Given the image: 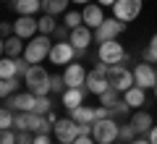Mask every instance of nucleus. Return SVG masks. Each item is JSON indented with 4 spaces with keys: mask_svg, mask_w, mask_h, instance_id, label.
<instances>
[{
    "mask_svg": "<svg viewBox=\"0 0 157 144\" xmlns=\"http://www.w3.org/2000/svg\"><path fill=\"white\" fill-rule=\"evenodd\" d=\"M50 87H52V92H55V94H63V92H66V79H63L60 76V73H58V76H52V81H50Z\"/></svg>",
    "mask_w": 157,
    "mask_h": 144,
    "instance_id": "nucleus-35",
    "label": "nucleus"
},
{
    "mask_svg": "<svg viewBox=\"0 0 157 144\" xmlns=\"http://www.w3.org/2000/svg\"><path fill=\"white\" fill-rule=\"evenodd\" d=\"M131 123H134V128L141 134V136H144V134H149V131H152V126H155V121H152V115H149L147 110L134 113V115H131Z\"/></svg>",
    "mask_w": 157,
    "mask_h": 144,
    "instance_id": "nucleus-19",
    "label": "nucleus"
},
{
    "mask_svg": "<svg viewBox=\"0 0 157 144\" xmlns=\"http://www.w3.org/2000/svg\"><path fill=\"white\" fill-rule=\"evenodd\" d=\"M55 144H71V142H55Z\"/></svg>",
    "mask_w": 157,
    "mask_h": 144,
    "instance_id": "nucleus-46",
    "label": "nucleus"
},
{
    "mask_svg": "<svg viewBox=\"0 0 157 144\" xmlns=\"http://www.w3.org/2000/svg\"><path fill=\"white\" fill-rule=\"evenodd\" d=\"M110 144H118V142H110Z\"/></svg>",
    "mask_w": 157,
    "mask_h": 144,
    "instance_id": "nucleus-48",
    "label": "nucleus"
},
{
    "mask_svg": "<svg viewBox=\"0 0 157 144\" xmlns=\"http://www.w3.org/2000/svg\"><path fill=\"white\" fill-rule=\"evenodd\" d=\"M126 58V50L118 39H110V42H100V63H107V66H118V63Z\"/></svg>",
    "mask_w": 157,
    "mask_h": 144,
    "instance_id": "nucleus-8",
    "label": "nucleus"
},
{
    "mask_svg": "<svg viewBox=\"0 0 157 144\" xmlns=\"http://www.w3.org/2000/svg\"><path fill=\"white\" fill-rule=\"evenodd\" d=\"M141 6H144V0H115V6H113V16L128 24V21H134V18H139Z\"/></svg>",
    "mask_w": 157,
    "mask_h": 144,
    "instance_id": "nucleus-7",
    "label": "nucleus"
},
{
    "mask_svg": "<svg viewBox=\"0 0 157 144\" xmlns=\"http://www.w3.org/2000/svg\"><path fill=\"white\" fill-rule=\"evenodd\" d=\"M18 144H34V134L32 131H18Z\"/></svg>",
    "mask_w": 157,
    "mask_h": 144,
    "instance_id": "nucleus-38",
    "label": "nucleus"
},
{
    "mask_svg": "<svg viewBox=\"0 0 157 144\" xmlns=\"http://www.w3.org/2000/svg\"><path fill=\"white\" fill-rule=\"evenodd\" d=\"M110 110H113V118H126V115H128V110H131V105L126 100H121L115 107H110Z\"/></svg>",
    "mask_w": 157,
    "mask_h": 144,
    "instance_id": "nucleus-34",
    "label": "nucleus"
},
{
    "mask_svg": "<svg viewBox=\"0 0 157 144\" xmlns=\"http://www.w3.org/2000/svg\"><path fill=\"white\" fill-rule=\"evenodd\" d=\"M107 79H110V87L118 89V92H128L131 87H136L134 71H128V68H123V66H110Z\"/></svg>",
    "mask_w": 157,
    "mask_h": 144,
    "instance_id": "nucleus-6",
    "label": "nucleus"
},
{
    "mask_svg": "<svg viewBox=\"0 0 157 144\" xmlns=\"http://www.w3.org/2000/svg\"><path fill=\"white\" fill-rule=\"evenodd\" d=\"M97 3H100V6H102V8H105V6H110V8H113V6H115V0H97Z\"/></svg>",
    "mask_w": 157,
    "mask_h": 144,
    "instance_id": "nucleus-44",
    "label": "nucleus"
},
{
    "mask_svg": "<svg viewBox=\"0 0 157 144\" xmlns=\"http://www.w3.org/2000/svg\"><path fill=\"white\" fill-rule=\"evenodd\" d=\"M50 81H52V76L45 71V68L39 66H32L26 71V76H24V84H26V89L32 94H37V97H42V94H50L52 92V87H50Z\"/></svg>",
    "mask_w": 157,
    "mask_h": 144,
    "instance_id": "nucleus-1",
    "label": "nucleus"
},
{
    "mask_svg": "<svg viewBox=\"0 0 157 144\" xmlns=\"http://www.w3.org/2000/svg\"><path fill=\"white\" fill-rule=\"evenodd\" d=\"M71 0H42V11L50 16H66Z\"/></svg>",
    "mask_w": 157,
    "mask_h": 144,
    "instance_id": "nucleus-23",
    "label": "nucleus"
},
{
    "mask_svg": "<svg viewBox=\"0 0 157 144\" xmlns=\"http://www.w3.org/2000/svg\"><path fill=\"white\" fill-rule=\"evenodd\" d=\"M81 13H84V24L89 29H97L102 21H105V13H102L100 3H89V6H84V11H81Z\"/></svg>",
    "mask_w": 157,
    "mask_h": 144,
    "instance_id": "nucleus-16",
    "label": "nucleus"
},
{
    "mask_svg": "<svg viewBox=\"0 0 157 144\" xmlns=\"http://www.w3.org/2000/svg\"><path fill=\"white\" fill-rule=\"evenodd\" d=\"M134 79H136V87L155 89L157 87V66H152V63H139V66L134 68Z\"/></svg>",
    "mask_w": 157,
    "mask_h": 144,
    "instance_id": "nucleus-9",
    "label": "nucleus"
},
{
    "mask_svg": "<svg viewBox=\"0 0 157 144\" xmlns=\"http://www.w3.org/2000/svg\"><path fill=\"white\" fill-rule=\"evenodd\" d=\"M24 50H26V45H24L21 37H6L3 39V55L6 58H24Z\"/></svg>",
    "mask_w": 157,
    "mask_h": 144,
    "instance_id": "nucleus-17",
    "label": "nucleus"
},
{
    "mask_svg": "<svg viewBox=\"0 0 157 144\" xmlns=\"http://www.w3.org/2000/svg\"><path fill=\"white\" fill-rule=\"evenodd\" d=\"M0 32H3V39H6V37H13V24L3 21V24H0Z\"/></svg>",
    "mask_w": 157,
    "mask_h": 144,
    "instance_id": "nucleus-39",
    "label": "nucleus"
},
{
    "mask_svg": "<svg viewBox=\"0 0 157 144\" xmlns=\"http://www.w3.org/2000/svg\"><path fill=\"white\" fill-rule=\"evenodd\" d=\"M37 21H39V34H55V29H58L55 16H50V13H42Z\"/></svg>",
    "mask_w": 157,
    "mask_h": 144,
    "instance_id": "nucleus-26",
    "label": "nucleus"
},
{
    "mask_svg": "<svg viewBox=\"0 0 157 144\" xmlns=\"http://www.w3.org/2000/svg\"><path fill=\"white\" fill-rule=\"evenodd\" d=\"M71 3H76V6H89L92 0H71Z\"/></svg>",
    "mask_w": 157,
    "mask_h": 144,
    "instance_id": "nucleus-45",
    "label": "nucleus"
},
{
    "mask_svg": "<svg viewBox=\"0 0 157 144\" xmlns=\"http://www.w3.org/2000/svg\"><path fill=\"white\" fill-rule=\"evenodd\" d=\"M16 126V115H13L11 107L3 105V110H0V128H13Z\"/></svg>",
    "mask_w": 157,
    "mask_h": 144,
    "instance_id": "nucleus-30",
    "label": "nucleus"
},
{
    "mask_svg": "<svg viewBox=\"0 0 157 144\" xmlns=\"http://www.w3.org/2000/svg\"><path fill=\"white\" fill-rule=\"evenodd\" d=\"M97 144H110V142H118L121 136V123L115 118H102V121H94V131H92Z\"/></svg>",
    "mask_w": 157,
    "mask_h": 144,
    "instance_id": "nucleus-3",
    "label": "nucleus"
},
{
    "mask_svg": "<svg viewBox=\"0 0 157 144\" xmlns=\"http://www.w3.org/2000/svg\"><path fill=\"white\" fill-rule=\"evenodd\" d=\"M0 144H18V134H13L11 128H3V134H0Z\"/></svg>",
    "mask_w": 157,
    "mask_h": 144,
    "instance_id": "nucleus-36",
    "label": "nucleus"
},
{
    "mask_svg": "<svg viewBox=\"0 0 157 144\" xmlns=\"http://www.w3.org/2000/svg\"><path fill=\"white\" fill-rule=\"evenodd\" d=\"M86 92H89L86 87H81V89H71V87H68L66 92L60 94V100H63V105H66L68 110H73V107L84 105V97H86Z\"/></svg>",
    "mask_w": 157,
    "mask_h": 144,
    "instance_id": "nucleus-18",
    "label": "nucleus"
},
{
    "mask_svg": "<svg viewBox=\"0 0 157 144\" xmlns=\"http://www.w3.org/2000/svg\"><path fill=\"white\" fill-rule=\"evenodd\" d=\"M139 136V131L134 128V123H126V126H121V142H134V139Z\"/></svg>",
    "mask_w": 157,
    "mask_h": 144,
    "instance_id": "nucleus-33",
    "label": "nucleus"
},
{
    "mask_svg": "<svg viewBox=\"0 0 157 144\" xmlns=\"http://www.w3.org/2000/svg\"><path fill=\"white\" fill-rule=\"evenodd\" d=\"M118 102H121V92L118 89H107V92H102L100 94V105H105V107H115Z\"/></svg>",
    "mask_w": 157,
    "mask_h": 144,
    "instance_id": "nucleus-27",
    "label": "nucleus"
},
{
    "mask_svg": "<svg viewBox=\"0 0 157 144\" xmlns=\"http://www.w3.org/2000/svg\"><path fill=\"white\" fill-rule=\"evenodd\" d=\"M63 24H66L68 29H76L84 24V13H78V11H68L66 16H63Z\"/></svg>",
    "mask_w": 157,
    "mask_h": 144,
    "instance_id": "nucleus-29",
    "label": "nucleus"
},
{
    "mask_svg": "<svg viewBox=\"0 0 157 144\" xmlns=\"http://www.w3.org/2000/svg\"><path fill=\"white\" fill-rule=\"evenodd\" d=\"M39 115L37 113H16V128L18 131H37Z\"/></svg>",
    "mask_w": 157,
    "mask_h": 144,
    "instance_id": "nucleus-22",
    "label": "nucleus"
},
{
    "mask_svg": "<svg viewBox=\"0 0 157 144\" xmlns=\"http://www.w3.org/2000/svg\"><path fill=\"white\" fill-rule=\"evenodd\" d=\"M6 107H11V110H16V113H34V107H37V94H32V92L11 94L6 100Z\"/></svg>",
    "mask_w": 157,
    "mask_h": 144,
    "instance_id": "nucleus-10",
    "label": "nucleus"
},
{
    "mask_svg": "<svg viewBox=\"0 0 157 144\" xmlns=\"http://www.w3.org/2000/svg\"><path fill=\"white\" fill-rule=\"evenodd\" d=\"M144 63H157V34L149 39V47L144 50Z\"/></svg>",
    "mask_w": 157,
    "mask_h": 144,
    "instance_id": "nucleus-32",
    "label": "nucleus"
},
{
    "mask_svg": "<svg viewBox=\"0 0 157 144\" xmlns=\"http://www.w3.org/2000/svg\"><path fill=\"white\" fill-rule=\"evenodd\" d=\"M123 32H126V21H121V18L113 16V18H105V21L94 29V39L97 42H110V39H118Z\"/></svg>",
    "mask_w": 157,
    "mask_h": 144,
    "instance_id": "nucleus-5",
    "label": "nucleus"
},
{
    "mask_svg": "<svg viewBox=\"0 0 157 144\" xmlns=\"http://www.w3.org/2000/svg\"><path fill=\"white\" fill-rule=\"evenodd\" d=\"M86 76H89V73L84 71V66H81V63H68L66 71H63L66 87H71V89H81V87H86Z\"/></svg>",
    "mask_w": 157,
    "mask_h": 144,
    "instance_id": "nucleus-13",
    "label": "nucleus"
},
{
    "mask_svg": "<svg viewBox=\"0 0 157 144\" xmlns=\"http://www.w3.org/2000/svg\"><path fill=\"white\" fill-rule=\"evenodd\" d=\"M50 110H52V102H50V97H47V94L37 97V107H34V113H37V115H47Z\"/></svg>",
    "mask_w": 157,
    "mask_h": 144,
    "instance_id": "nucleus-31",
    "label": "nucleus"
},
{
    "mask_svg": "<svg viewBox=\"0 0 157 144\" xmlns=\"http://www.w3.org/2000/svg\"><path fill=\"white\" fill-rule=\"evenodd\" d=\"M50 42V34H37V37H32L26 42V50H24V58H26L32 66H37V63H42L45 58H50V50H52Z\"/></svg>",
    "mask_w": 157,
    "mask_h": 144,
    "instance_id": "nucleus-2",
    "label": "nucleus"
},
{
    "mask_svg": "<svg viewBox=\"0 0 157 144\" xmlns=\"http://www.w3.org/2000/svg\"><path fill=\"white\" fill-rule=\"evenodd\" d=\"M73 58H76V47H73L71 42H55L50 50V63H55V66H68V63H73Z\"/></svg>",
    "mask_w": 157,
    "mask_h": 144,
    "instance_id": "nucleus-11",
    "label": "nucleus"
},
{
    "mask_svg": "<svg viewBox=\"0 0 157 144\" xmlns=\"http://www.w3.org/2000/svg\"><path fill=\"white\" fill-rule=\"evenodd\" d=\"M73 144H97V142H94V136H76Z\"/></svg>",
    "mask_w": 157,
    "mask_h": 144,
    "instance_id": "nucleus-41",
    "label": "nucleus"
},
{
    "mask_svg": "<svg viewBox=\"0 0 157 144\" xmlns=\"http://www.w3.org/2000/svg\"><path fill=\"white\" fill-rule=\"evenodd\" d=\"M34 144H52L50 134H34Z\"/></svg>",
    "mask_w": 157,
    "mask_h": 144,
    "instance_id": "nucleus-40",
    "label": "nucleus"
},
{
    "mask_svg": "<svg viewBox=\"0 0 157 144\" xmlns=\"http://www.w3.org/2000/svg\"><path fill=\"white\" fill-rule=\"evenodd\" d=\"M55 136L58 142H71L78 136V123L73 121V118H58L55 121Z\"/></svg>",
    "mask_w": 157,
    "mask_h": 144,
    "instance_id": "nucleus-14",
    "label": "nucleus"
},
{
    "mask_svg": "<svg viewBox=\"0 0 157 144\" xmlns=\"http://www.w3.org/2000/svg\"><path fill=\"white\" fill-rule=\"evenodd\" d=\"M0 79H18V58H3L0 60Z\"/></svg>",
    "mask_w": 157,
    "mask_h": 144,
    "instance_id": "nucleus-24",
    "label": "nucleus"
},
{
    "mask_svg": "<svg viewBox=\"0 0 157 144\" xmlns=\"http://www.w3.org/2000/svg\"><path fill=\"white\" fill-rule=\"evenodd\" d=\"M18 16H37V11H42V0H13Z\"/></svg>",
    "mask_w": 157,
    "mask_h": 144,
    "instance_id": "nucleus-20",
    "label": "nucleus"
},
{
    "mask_svg": "<svg viewBox=\"0 0 157 144\" xmlns=\"http://www.w3.org/2000/svg\"><path fill=\"white\" fill-rule=\"evenodd\" d=\"M71 118L76 123H94L97 121V107H89V105H78L71 110Z\"/></svg>",
    "mask_w": 157,
    "mask_h": 144,
    "instance_id": "nucleus-21",
    "label": "nucleus"
},
{
    "mask_svg": "<svg viewBox=\"0 0 157 144\" xmlns=\"http://www.w3.org/2000/svg\"><path fill=\"white\" fill-rule=\"evenodd\" d=\"M131 144H152V142H149V139H144V136H136Z\"/></svg>",
    "mask_w": 157,
    "mask_h": 144,
    "instance_id": "nucleus-43",
    "label": "nucleus"
},
{
    "mask_svg": "<svg viewBox=\"0 0 157 144\" xmlns=\"http://www.w3.org/2000/svg\"><path fill=\"white\" fill-rule=\"evenodd\" d=\"M123 100L128 102L131 107H141V105H144V100H147V89H141V87H131L128 92H123Z\"/></svg>",
    "mask_w": 157,
    "mask_h": 144,
    "instance_id": "nucleus-25",
    "label": "nucleus"
},
{
    "mask_svg": "<svg viewBox=\"0 0 157 144\" xmlns=\"http://www.w3.org/2000/svg\"><path fill=\"white\" fill-rule=\"evenodd\" d=\"M55 37L60 39V42H68V39H71V29L63 24V26H58V29H55Z\"/></svg>",
    "mask_w": 157,
    "mask_h": 144,
    "instance_id": "nucleus-37",
    "label": "nucleus"
},
{
    "mask_svg": "<svg viewBox=\"0 0 157 144\" xmlns=\"http://www.w3.org/2000/svg\"><path fill=\"white\" fill-rule=\"evenodd\" d=\"M92 37H94V34H92V29L86 26V24H81V26L71 29V39H68V42H71L76 50H86V47H89V42H92Z\"/></svg>",
    "mask_w": 157,
    "mask_h": 144,
    "instance_id": "nucleus-15",
    "label": "nucleus"
},
{
    "mask_svg": "<svg viewBox=\"0 0 157 144\" xmlns=\"http://www.w3.org/2000/svg\"><path fill=\"white\" fill-rule=\"evenodd\" d=\"M149 142L157 144V126H152V131H149Z\"/></svg>",
    "mask_w": 157,
    "mask_h": 144,
    "instance_id": "nucleus-42",
    "label": "nucleus"
},
{
    "mask_svg": "<svg viewBox=\"0 0 157 144\" xmlns=\"http://www.w3.org/2000/svg\"><path fill=\"white\" fill-rule=\"evenodd\" d=\"M37 32H39L37 16H18L16 21H13V34H16V37H21V39L37 37Z\"/></svg>",
    "mask_w": 157,
    "mask_h": 144,
    "instance_id": "nucleus-12",
    "label": "nucleus"
},
{
    "mask_svg": "<svg viewBox=\"0 0 157 144\" xmlns=\"http://www.w3.org/2000/svg\"><path fill=\"white\" fill-rule=\"evenodd\" d=\"M155 97H157V87H155Z\"/></svg>",
    "mask_w": 157,
    "mask_h": 144,
    "instance_id": "nucleus-47",
    "label": "nucleus"
},
{
    "mask_svg": "<svg viewBox=\"0 0 157 144\" xmlns=\"http://www.w3.org/2000/svg\"><path fill=\"white\" fill-rule=\"evenodd\" d=\"M107 73H110V66H107V63H97V68L89 71V76H86V89H89L92 94H97V97H100L102 92H107V89H110Z\"/></svg>",
    "mask_w": 157,
    "mask_h": 144,
    "instance_id": "nucleus-4",
    "label": "nucleus"
},
{
    "mask_svg": "<svg viewBox=\"0 0 157 144\" xmlns=\"http://www.w3.org/2000/svg\"><path fill=\"white\" fill-rule=\"evenodd\" d=\"M16 87H18V79H0V94H3V100H8L11 94H16Z\"/></svg>",
    "mask_w": 157,
    "mask_h": 144,
    "instance_id": "nucleus-28",
    "label": "nucleus"
}]
</instances>
